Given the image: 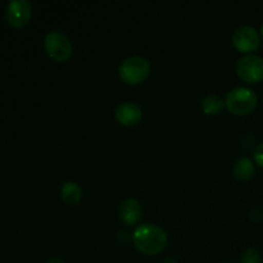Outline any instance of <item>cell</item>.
Masks as SVG:
<instances>
[{
  "label": "cell",
  "mask_w": 263,
  "mask_h": 263,
  "mask_svg": "<svg viewBox=\"0 0 263 263\" xmlns=\"http://www.w3.org/2000/svg\"><path fill=\"white\" fill-rule=\"evenodd\" d=\"M261 254L256 248H249L241 254V263H259Z\"/></svg>",
  "instance_id": "obj_13"
},
{
  "label": "cell",
  "mask_w": 263,
  "mask_h": 263,
  "mask_svg": "<svg viewBox=\"0 0 263 263\" xmlns=\"http://www.w3.org/2000/svg\"><path fill=\"white\" fill-rule=\"evenodd\" d=\"M133 240L141 253L153 256L161 253L166 248L168 238L161 226L154 223H141L134 231Z\"/></svg>",
  "instance_id": "obj_1"
},
{
  "label": "cell",
  "mask_w": 263,
  "mask_h": 263,
  "mask_svg": "<svg viewBox=\"0 0 263 263\" xmlns=\"http://www.w3.org/2000/svg\"><path fill=\"white\" fill-rule=\"evenodd\" d=\"M48 263H66V262H64L63 259L58 258V257H54V258L49 259V262H48Z\"/></svg>",
  "instance_id": "obj_15"
},
{
  "label": "cell",
  "mask_w": 263,
  "mask_h": 263,
  "mask_svg": "<svg viewBox=\"0 0 263 263\" xmlns=\"http://www.w3.org/2000/svg\"><path fill=\"white\" fill-rule=\"evenodd\" d=\"M254 175V164L248 157H241L234 166V176L240 181H247Z\"/></svg>",
  "instance_id": "obj_11"
},
{
  "label": "cell",
  "mask_w": 263,
  "mask_h": 263,
  "mask_svg": "<svg viewBox=\"0 0 263 263\" xmlns=\"http://www.w3.org/2000/svg\"><path fill=\"white\" fill-rule=\"evenodd\" d=\"M223 263H231V262H223Z\"/></svg>",
  "instance_id": "obj_17"
},
{
  "label": "cell",
  "mask_w": 263,
  "mask_h": 263,
  "mask_svg": "<svg viewBox=\"0 0 263 263\" xmlns=\"http://www.w3.org/2000/svg\"><path fill=\"white\" fill-rule=\"evenodd\" d=\"M116 120L125 126L136 125L143 117V110L140 105L133 102H123L117 105L115 110Z\"/></svg>",
  "instance_id": "obj_8"
},
{
  "label": "cell",
  "mask_w": 263,
  "mask_h": 263,
  "mask_svg": "<svg viewBox=\"0 0 263 263\" xmlns=\"http://www.w3.org/2000/svg\"><path fill=\"white\" fill-rule=\"evenodd\" d=\"M62 199L69 205L77 204L82 198V189L77 182L67 181L64 182L61 189Z\"/></svg>",
  "instance_id": "obj_10"
},
{
  "label": "cell",
  "mask_w": 263,
  "mask_h": 263,
  "mask_svg": "<svg viewBox=\"0 0 263 263\" xmlns=\"http://www.w3.org/2000/svg\"><path fill=\"white\" fill-rule=\"evenodd\" d=\"M32 15V5L27 0H10L5 8V18L13 27H22Z\"/></svg>",
  "instance_id": "obj_6"
},
{
  "label": "cell",
  "mask_w": 263,
  "mask_h": 263,
  "mask_svg": "<svg viewBox=\"0 0 263 263\" xmlns=\"http://www.w3.org/2000/svg\"><path fill=\"white\" fill-rule=\"evenodd\" d=\"M254 159H256L258 166L263 167V143L258 144L254 149Z\"/></svg>",
  "instance_id": "obj_14"
},
{
  "label": "cell",
  "mask_w": 263,
  "mask_h": 263,
  "mask_svg": "<svg viewBox=\"0 0 263 263\" xmlns=\"http://www.w3.org/2000/svg\"><path fill=\"white\" fill-rule=\"evenodd\" d=\"M261 36H262V39H263V23H262V27H261Z\"/></svg>",
  "instance_id": "obj_16"
},
{
  "label": "cell",
  "mask_w": 263,
  "mask_h": 263,
  "mask_svg": "<svg viewBox=\"0 0 263 263\" xmlns=\"http://www.w3.org/2000/svg\"><path fill=\"white\" fill-rule=\"evenodd\" d=\"M118 216L125 225H135L143 216V207L136 199L127 198L120 204Z\"/></svg>",
  "instance_id": "obj_9"
},
{
  "label": "cell",
  "mask_w": 263,
  "mask_h": 263,
  "mask_svg": "<svg viewBox=\"0 0 263 263\" xmlns=\"http://www.w3.org/2000/svg\"><path fill=\"white\" fill-rule=\"evenodd\" d=\"M45 50L54 61L64 62L72 55V43L68 36L62 31L54 30L46 33L44 39Z\"/></svg>",
  "instance_id": "obj_4"
},
{
  "label": "cell",
  "mask_w": 263,
  "mask_h": 263,
  "mask_svg": "<svg viewBox=\"0 0 263 263\" xmlns=\"http://www.w3.org/2000/svg\"><path fill=\"white\" fill-rule=\"evenodd\" d=\"M235 69L243 81L256 84L263 79V58L256 54H246L238 59Z\"/></svg>",
  "instance_id": "obj_5"
},
{
  "label": "cell",
  "mask_w": 263,
  "mask_h": 263,
  "mask_svg": "<svg viewBox=\"0 0 263 263\" xmlns=\"http://www.w3.org/2000/svg\"><path fill=\"white\" fill-rule=\"evenodd\" d=\"M261 36L258 31L252 26H240L233 33V44L238 50L243 53L254 51L259 46Z\"/></svg>",
  "instance_id": "obj_7"
},
{
  "label": "cell",
  "mask_w": 263,
  "mask_h": 263,
  "mask_svg": "<svg viewBox=\"0 0 263 263\" xmlns=\"http://www.w3.org/2000/svg\"><path fill=\"white\" fill-rule=\"evenodd\" d=\"M257 95L252 89L238 86L226 97V107L234 115H248L256 108Z\"/></svg>",
  "instance_id": "obj_3"
},
{
  "label": "cell",
  "mask_w": 263,
  "mask_h": 263,
  "mask_svg": "<svg viewBox=\"0 0 263 263\" xmlns=\"http://www.w3.org/2000/svg\"><path fill=\"white\" fill-rule=\"evenodd\" d=\"M226 102L217 94H210L202 100V108L207 115H217L225 107Z\"/></svg>",
  "instance_id": "obj_12"
},
{
  "label": "cell",
  "mask_w": 263,
  "mask_h": 263,
  "mask_svg": "<svg viewBox=\"0 0 263 263\" xmlns=\"http://www.w3.org/2000/svg\"><path fill=\"white\" fill-rule=\"evenodd\" d=\"M121 79L130 85L143 82L151 73V63L141 55H133L126 58L118 67Z\"/></svg>",
  "instance_id": "obj_2"
}]
</instances>
